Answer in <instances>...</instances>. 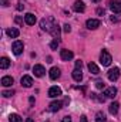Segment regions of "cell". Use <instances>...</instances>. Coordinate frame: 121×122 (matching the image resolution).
<instances>
[{"label":"cell","mask_w":121,"mask_h":122,"mask_svg":"<svg viewBox=\"0 0 121 122\" xmlns=\"http://www.w3.org/2000/svg\"><path fill=\"white\" fill-rule=\"evenodd\" d=\"M73 51H70V50H61L60 51V57L63 61H70L73 58Z\"/></svg>","instance_id":"cell-9"},{"label":"cell","mask_w":121,"mask_h":122,"mask_svg":"<svg viewBox=\"0 0 121 122\" xmlns=\"http://www.w3.org/2000/svg\"><path fill=\"white\" fill-rule=\"evenodd\" d=\"M73 9H74V11H77V13H83V11L86 10V4H84L81 0H77V1L74 3Z\"/></svg>","instance_id":"cell-10"},{"label":"cell","mask_w":121,"mask_h":122,"mask_svg":"<svg viewBox=\"0 0 121 122\" xmlns=\"http://www.w3.org/2000/svg\"><path fill=\"white\" fill-rule=\"evenodd\" d=\"M23 48H24V44H23V41H14L13 43V46H11V50H13V53L16 54V56H20L22 53H23Z\"/></svg>","instance_id":"cell-3"},{"label":"cell","mask_w":121,"mask_h":122,"mask_svg":"<svg viewBox=\"0 0 121 122\" xmlns=\"http://www.w3.org/2000/svg\"><path fill=\"white\" fill-rule=\"evenodd\" d=\"M61 95V88L60 87H51L49 90V97L50 98H59Z\"/></svg>","instance_id":"cell-8"},{"label":"cell","mask_w":121,"mask_h":122,"mask_svg":"<svg viewBox=\"0 0 121 122\" xmlns=\"http://www.w3.org/2000/svg\"><path fill=\"white\" fill-rule=\"evenodd\" d=\"M11 95H13V91H3V97H6V98H9Z\"/></svg>","instance_id":"cell-27"},{"label":"cell","mask_w":121,"mask_h":122,"mask_svg":"<svg viewBox=\"0 0 121 122\" xmlns=\"http://www.w3.org/2000/svg\"><path fill=\"white\" fill-rule=\"evenodd\" d=\"M95 87H97L98 90H103V88H104L105 85H104V82H103V81H97V84H95Z\"/></svg>","instance_id":"cell-25"},{"label":"cell","mask_w":121,"mask_h":122,"mask_svg":"<svg viewBox=\"0 0 121 122\" xmlns=\"http://www.w3.org/2000/svg\"><path fill=\"white\" fill-rule=\"evenodd\" d=\"M118 20H120V19H118V17H114V16H113V17H111V21H118Z\"/></svg>","instance_id":"cell-34"},{"label":"cell","mask_w":121,"mask_h":122,"mask_svg":"<svg viewBox=\"0 0 121 122\" xmlns=\"http://www.w3.org/2000/svg\"><path fill=\"white\" fill-rule=\"evenodd\" d=\"M118 102H113V104H110V107H108V111H110V114L111 115H116L117 112H118Z\"/></svg>","instance_id":"cell-20"},{"label":"cell","mask_w":121,"mask_h":122,"mask_svg":"<svg viewBox=\"0 0 121 122\" xmlns=\"http://www.w3.org/2000/svg\"><path fill=\"white\" fill-rule=\"evenodd\" d=\"M50 47H51L53 50H56V48L59 47V38H54V40L50 43Z\"/></svg>","instance_id":"cell-24"},{"label":"cell","mask_w":121,"mask_h":122,"mask_svg":"<svg viewBox=\"0 0 121 122\" xmlns=\"http://www.w3.org/2000/svg\"><path fill=\"white\" fill-rule=\"evenodd\" d=\"M33 72H34V75H36V77H43V75H44V72H46V68H44L43 65L37 64V65H34V67H33Z\"/></svg>","instance_id":"cell-7"},{"label":"cell","mask_w":121,"mask_h":122,"mask_svg":"<svg viewBox=\"0 0 121 122\" xmlns=\"http://www.w3.org/2000/svg\"><path fill=\"white\" fill-rule=\"evenodd\" d=\"M22 85L26 87V88H30L31 85H33V78H31L30 75H23L22 77Z\"/></svg>","instance_id":"cell-11"},{"label":"cell","mask_w":121,"mask_h":122,"mask_svg":"<svg viewBox=\"0 0 121 122\" xmlns=\"http://www.w3.org/2000/svg\"><path fill=\"white\" fill-rule=\"evenodd\" d=\"M0 1H1V4H3L4 7H6V6H9V1H7V0H0Z\"/></svg>","instance_id":"cell-32"},{"label":"cell","mask_w":121,"mask_h":122,"mask_svg":"<svg viewBox=\"0 0 121 122\" xmlns=\"http://www.w3.org/2000/svg\"><path fill=\"white\" fill-rule=\"evenodd\" d=\"M110 9L113 13H121V0H111Z\"/></svg>","instance_id":"cell-6"},{"label":"cell","mask_w":121,"mask_h":122,"mask_svg":"<svg viewBox=\"0 0 121 122\" xmlns=\"http://www.w3.org/2000/svg\"><path fill=\"white\" fill-rule=\"evenodd\" d=\"M60 68H57V67H53L51 70H50V78L51 80H57V78H60Z\"/></svg>","instance_id":"cell-15"},{"label":"cell","mask_w":121,"mask_h":122,"mask_svg":"<svg viewBox=\"0 0 121 122\" xmlns=\"http://www.w3.org/2000/svg\"><path fill=\"white\" fill-rule=\"evenodd\" d=\"M16 23H17V24H22V19H20V17H16Z\"/></svg>","instance_id":"cell-33"},{"label":"cell","mask_w":121,"mask_h":122,"mask_svg":"<svg viewBox=\"0 0 121 122\" xmlns=\"http://www.w3.org/2000/svg\"><path fill=\"white\" fill-rule=\"evenodd\" d=\"M27 122H34V121H33V119H27Z\"/></svg>","instance_id":"cell-37"},{"label":"cell","mask_w":121,"mask_h":122,"mask_svg":"<svg viewBox=\"0 0 121 122\" xmlns=\"http://www.w3.org/2000/svg\"><path fill=\"white\" fill-rule=\"evenodd\" d=\"M61 107H63V102H60V101H53L50 105H49V109L51 111V112H56V111H59Z\"/></svg>","instance_id":"cell-12"},{"label":"cell","mask_w":121,"mask_h":122,"mask_svg":"<svg viewBox=\"0 0 121 122\" xmlns=\"http://www.w3.org/2000/svg\"><path fill=\"white\" fill-rule=\"evenodd\" d=\"M86 26H87L88 30H95V29L100 27V20H97V19H88L86 21Z\"/></svg>","instance_id":"cell-5"},{"label":"cell","mask_w":121,"mask_h":122,"mask_svg":"<svg viewBox=\"0 0 121 122\" xmlns=\"http://www.w3.org/2000/svg\"><path fill=\"white\" fill-rule=\"evenodd\" d=\"M97 14L98 16H103L104 14V9H97Z\"/></svg>","instance_id":"cell-29"},{"label":"cell","mask_w":121,"mask_h":122,"mask_svg":"<svg viewBox=\"0 0 121 122\" xmlns=\"http://www.w3.org/2000/svg\"><path fill=\"white\" fill-rule=\"evenodd\" d=\"M73 78H74V81L80 82V81L83 80V74H81V70H78V68H74V71H73Z\"/></svg>","instance_id":"cell-17"},{"label":"cell","mask_w":121,"mask_h":122,"mask_svg":"<svg viewBox=\"0 0 121 122\" xmlns=\"http://www.w3.org/2000/svg\"><path fill=\"white\" fill-rule=\"evenodd\" d=\"M111 61H113V58H111L110 53H108L107 50H103V51H101V54H100V62H101L103 65L108 67V65L111 64Z\"/></svg>","instance_id":"cell-2"},{"label":"cell","mask_w":121,"mask_h":122,"mask_svg":"<svg viewBox=\"0 0 121 122\" xmlns=\"http://www.w3.org/2000/svg\"><path fill=\"white\" fill-rule=\"evenodd\" d=\"M9 121L10 122H23V119H22L20 115H17V114H11V115L9 117Z\"/></svg>","instance_id":"cell-22"},{"label":"cell","mask_w":121,"mask_h":122,"mask_svg":"<svg viewBox=\"0 0 121 122\" xmlns=\"http://www.w3.org/2000/svg\"><path fill=\"white\" fill-rule=\"evenodd\" d=\"M116 94H117V88H114V87H110V88H107V90L104 91L105 98H114Z\"/></svg>","instance_id":"cell-16"},{"label":"cell","mask_w":121,"mask_h":122,"mask_svg":"<svg viewBox=\"0 0 121 122\" xmlns=\"http://www.w3.org/2000/svg\"><path fill=\"white\" fill-rule=\"evenodd\" d=\"M93 1H94V3H98V1H100V0H93Z\"/></svg>","instance_id":"cell-36"},{"label":"cell","mask_w":121,"mask_h":122,"mask_svg":"<svg viewBox=\"0 0 121 122\" xmlns=\"http://www.w3.org/2000/svg\"><path fill=\"white\" fill-rule=\"evenodd\" d=\"M81 122H87V118H86V117H84V115H83V117H81Z\"/></svg>","instance_id":"cell-35"},{"label":"cell","mask_w":121,"mask_h":122,"mask_svg":"<svg viewBox=\"0 0 121 122\" xmlns=\"http://www.w3.org/2000/svg\"><path fill=\"white\" fill-rule=\"evenodd\" d=\"M23 9H24V4L19 3V6H17V10H23Z\"/></svg>","instance_id":"cell-31"},{"label":"cell","mask_w":121,"mask_h":122,"mask_svg":"<svg viewBox=\"0 0 121 122\" xmlns=\"http://www.w3.org/2000/svg\"><path fill=\"white\" fill-rule=\"evenodd\" d=\"M64 31H66V33H70V31H71V27H70L68 24H64Z\"/></svg>","instance_id":"cell-28"},{"label":"cell","mask_w":121,"mask_h":122,"mask_svg":"<svg viewBox=\"0 0 121 122\" xmlns=\"http://www.w3.org/2000/svg\"><path fill=\"white\" fill-rule=\"evenodd\" d=\"M105 121H107V118H105L104 112H98L97 117H95V122H105Z\"/></svg>","instance_id":"cell-23"},{"label":"cell","mask_w":121,"mask_h":122,"mask_svg":"<svg viewBox=\"0 0 121 122\" xmlns=\"http://www.w3.org/2000/svg\"><path fill=\"white\" fill-rule=\"evenodd\" d=\"M107 75H108V80H110V81H117L118 77H120V68H118V67L111 68V70L108 71Z\"/></svg>","instance_id":"cell-4"},{"label":"cell","mask_w":121,"mask_h":122,"mask_svg":"<svg viewBox=\"0 0 121 122\" xmlns=\"http://www.w3.org/2000/svg\"><path fill=\"white\" fill-rule=\"evenodd\" d=\"M6 33H7V36H9L10 38H17L19 34H20V31L17 30V29H7Z\"/></svg>","instance_id":"cell-19"},{"label":"cell","mask_w":121,"mask_h":122,"mask_svg":"<svg viewBox=\"0 0 121 122\" xmlns=\"http://www.w3.org/2000/svg\"><path fill=\"white\" fill-rule=\"evenodd\" d=\"M57 24V21L53 19V17H46V19H43L41 21H40V27H41V30L44 31H50L53 30V27Z\"/></svg>","instance_id":"cell-1"},{"label":"cell","mask_w":121,"mask_h":122,"mask_svg":"<svg viewBox=\"0 0 121 122\" xmlns=\"http://www.w3.org/2000/svg\"><path fill=\"white\" fill-rule=\"evenodd\" d=\"M61 122H71V118H70V117H64V118L61 119Z\"/></svg>","instance_id":"cell-30"},{"label":"cell","mask_w":121,"mask_h":122,"mask_svg":"<svg viewBox=\"0 0 121 122\" xmlns=\"http://www.w3.org/2000/svg\"><path fill=\"white\" fill-rule=\"evenodd\" d=\"M88 71H90L91 74H94V75H97V74H100V68L97 67V64H94V62H88Z\"/></svg>","instance_id":"cell-18"},{"label":"cell","mask_w":121,"mask_h":122,"mask_svg":"<svg viewBox=\"0 0 121 122\" xmlns=\"http://www.w3.org/2000/svg\"><path fill=\"white\" fill-rule=\"evenodd\" d=\"M10 67V60L7 58V57H3L1 60H0V68L1 70H6V68H9Z\"/></svg>","instance_id":"cell-21"},{"label":"cell","mask_w":121,"mask_h":122,"mask_svg":"<svg viewBox=\"0 0 121 122\" xmlns=\"http://www.w3.org/2000/svg\"><path fill=\"white\" fill-rule=\"evenodd\" d=\"M24 21H26V24L33 26V24L36 23V16H34L33 13H27V14L24 16Z\"/></svg>","instance_id":"cell-14"},{"label":"cell","mask_w":121,"mask_h":122,"mask_svg":"<svg viewBox=\"0 0 121 122\" xmlns=\"http://www.w3.org/2000/svg\"><path fill=\"white\" fill-rule=\"evenodd\" d=\"M76 68H78V70H81V68H83V61H81V60L76 61Z\"/></svg>","instance_id":"cell-26"},{"label":"cell","mask_w":121,"mask_h":122,"mask_svg":"<svg viewBox=\"0 0 121 122\" xmlns=\"http://www.w3.org/2000/svg\"><path fill=\"white\" fill-rule=\"evenodd\" d=\"M13 82H14L13 77L6 75V77H3V78H1V85H3V87H11V85H13Z\"/></svg>","instance_id":"cell-13"}]
</instances>
